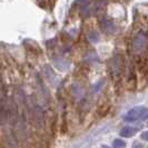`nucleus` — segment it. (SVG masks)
Wrapping results in <instances>:
<instances>
[{"instance_id":"obj_1","label":"nucleus","mask_w":148,"mask_h":148,"mask_svg":"<svg viewBox=\"0 0 148 148\" xmlns=\"http://www.w3.org/2000/svg\"><path fill=\"white\" fill-rule=\"evenodd\" d=\"M124 119L126 121L133 123V121H137V120H145L148 119V108L147 107H135L133 109L127 112L125 115Z\"/></svg>"},{"instance_id":"obj_8","label":"nucleus","mask_w":148,"mask_h":148,"mask_svg":"<svg viewBox=\"0 0 148 148\" xmlns=\"http://www.w3.org/2000/svg\"><path fill=\"white\" fill-rule=\"evenodd\" d=\"M101 148H110V147H109V146H107V145H103Z\"/></svg>"},{"instance_id":"obj_4","label":"nucleus","mask_w":148,"mask_h":148,"mask_svg":"<svg viewBox=\"0 0 148 148\" xmlns=\"http://www.w3.org/2000/svg\"><path fill=\"white\" fill-rule=\"evenodd\" d=\"M145 42H146V39L144 37L143 34H138L137 37L135 38V41H134V47L136 50H143L144 47H145Z\"/></svg>"},{"instance_id":"obj_5","label":"nucleus","mask_w":148,"mask_h":148,"mask_svg":"<svg viewBox=\"0 0 148 148\" xmlns=\"http://www.w3.org/2000/svg\"><path fill=\"white\" fill-rule=\"evenodd\" d=\"M88 39L90 42L97 44L99 41V39H100V36H99V34L97 31H90L88 34Z\"/></svg>"},{"instance_id":"obj_7","label":"nucleus","mask_w":148,"mask_h":148,"mask_svg":"<svg viewBox=\"0 0 148 148\" xmlns=\"http://www.w3.org/2000/svg\"><path fill=\"white\" fill-rule=\"evenodd\" d=\"M140 138L143 139V140L148 141V130H145V132H143V133H141Z\"/></svg>"},{"instance_id":"obj_2","label":"nucleus","mask_w":148,"mask_h":148,"mask_svg":"<svg viewBox=\"0 0 148 148\" xmlns=\"http://www.w3.org/2000/svg\"><path fill=\"white\" fill-rule=\"evenodd\" d=\"M140 129V127H132V126H126V127H123L120 129V133L119 135L124 138H130L135 136V134L137 133L138 130Z\"/></svg>"},{"instance_id":"obj_3","label":"nucleus","mask_w":148,"mask_h":148,"mask_svg":"<svg viewBox=\"0 0 148 148\" xmlns=\"http://www.w3.org/2000/svg\"><path fill=\"white\" fill-rule=\"evenodd\" d=\"M34 106V109H32V114H34V117H35V120L37 123L38 126L42 125L44 124V112L41 110V108L37 106V105H32Z\"/></svg>"},{"instance_id":"obj_6","label":"nucleus","mask_w":148,"mask_h":148,"mask_svg":"<svg viewBox=\"0 0 148 148\" xmlns=\"http://www.w3.org/2000/svg\"><path fill=\"white\" fill-rule=\"evenodd\" d=\"M112 147L114 148H125L126 147V141H124L123 139L116 138L112 141Z\"/></svg>"}]
</instances>
